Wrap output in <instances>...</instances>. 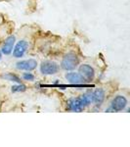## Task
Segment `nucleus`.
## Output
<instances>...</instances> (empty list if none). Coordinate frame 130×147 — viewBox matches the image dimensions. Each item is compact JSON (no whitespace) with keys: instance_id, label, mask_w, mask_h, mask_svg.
<instances>
[{"instance_id":"nucleus-1","label":"nucleus","mask_w":130,"mask_h":147,"mask_svg":"<svg viewBox=\"0 0 130 147\" xmlns=\"http://www.w3.org/2000/svg\"><path fill=\"white\" fill-rule=\"evenodd\" d=\"M78 63V57L75 55L74 53L70 52V53H68L67 55H65V57H64L62 63H61V67L66 71H72L77 67Z\"/></svg>"},{"instance_id":"nucleus-2","label":"nucleus","mask_w":130,"mask_h":147,"mask_svg":"<svg viewBox=\"0 0 130 147\" xmlns=\"http://www.w3.org/2000/svg\"><path fill=\"white\" fill-rule=\"evenodd\" d=\"M127 105V100L124 96L122 95H117L113 99L112 104H111V108L108 111H113V112H119L122 111L126 107Z\"/></svg>"},{"instance_id":"nucleus-3","label":"nucleus","mask_w":130,"mask_h":147,"mask_svg":"<svg viewBox=\"0 0 130 147\" xmlns=\"http://www.w3.org/2000/svg\"><path fill=\"white\" fill-rule=\"evenodd\" d=\"M40 71L43 75H55L59 71V65L52 61H45L41 64Z\"/></svg>"},{"instance_id":"nucleus-4","label":"nucleus","mask_w":130,"mask_h":147,"mask_svg":"<svg viewBox=\"0 0 130 147\" xmlns=\"http://www.w3.org/2000/svg\"><path fill=\"white\" fill-rule=\"evenodd\" d=\"M28 49V42L25 40H21L16 44L15 48L13 50V55L16 58H21L25 55V53Z\"/></svg>"},{"instance_id":"nucleus-5","label":"nucleus","mask_w":130,"mask_h":147,"mask_svg":"<svg viewBox=\"0 0 130 147\" xmlns=\"http://www.w3.org/2000/svg\"><path fill=\"white\" fill-rule=\"evenodd\" d=\"M79 74L84 78L85 80L88 82L94 79V76H95V72H94V69L89 65H81L79 67Z\"/></svg>"},{"instance_id":"nucleus-6","label":"nucleus","mask_w":130,"mask_h":147,"mask_svg":"<svg viewBox=\"0 0 130 147\" xmlns=\"http://www.w3.org/2000/svg\"><path fill=\"white\" fill-rule=\"evenodd\" d=\"M36 66L37 62L34 59H28V60H23L17 63V68L25 71H32L36 68Z\"/></svg>"},{"instance_id":"nucleus-7","label":"nucleus","mask_w":130,"mask_h":147,"mask_svg":"<svg viewBox=\"0 0 130 147\" xmlns=\"http://www.w3.org/2000/svg\"><path fill=\"white\" fill-rule=\"evenodd\" d=\"M66 79L74 84H83L86 80L78 73H68L66 75Z\"/></svg>"},{"instance_id":"nucleus-8","label":"nucleus","mask_w":130,"mask_h":147,"mask_svg":"<svg viewBox=\"0 0 130 147\" xmlns=\"http://www.w3.org/2000/svg\"><path fill=\"white\" fill-rule=\"evenodd\" d=\"M15 36L14 35H11V36L7 37L5 42H4L3 46H2L1 48V51L3 54H5V55H9V54L11 53L12 50H13V46L14 44H15Z\"/></svg>"},{"instance_id":"nucleus-9","label":"nucleus","mask_w":130,"mask_h":147,"mask_svg":"<svg viewBox=\"0 0 130 147\" xmlns=\"http://www.w3.org/2000/svg\"><path fill=\"white\" fill-rule=\"evenodd\" d=\"M67 109L68 111H74V112H80L83 110V106L81 105V102L79 100V97L77 98L70 99L68 102V107Z\"/></svg>"},{"instance_id":"nucleus-10","label":"nucleus","mask_w":130,"mask_h":147,"mask_svg":"<svg viewBox=\"0 0 130 147\" xmlns=\"http://www.w3.org/2000/svg\"><path fill=\"white\" fill-rule=\"evenodd\" d=\"M105 99V91L102 88H98L92 93V101L97 105H100Z\"/></svg>"},{"instance_id":"nucleus-11","label":"nucleus","mask_w":130,"mask_h":147,"mask_svg":"<svg viewBox=\"0 0 130 147\" xmlns=\"http://www.w3.org/2000/svg\"><path fill=\"white\" fill-rule=\"evenodd\" d=\"M79 100L81 102V105L83 106V108H85L86 106L90 105L91 102H92V93L91 94H83V95H81L79 97Z\"/></svg>"},{"instance_id":"nucleus-12","label":"nucleus","mask_w":130,"mask_h":147,"mask_svg":"<svg viewBox=\"0 0 130 147\" xmlns=\"http://www.w3.org/2000/svg\"><path fill=\"white\" fill-rule=\"evenodd\" d=\"M3 78L6 80H11V82H18V84H21V82H22V80H21V79L18 77V76L14 75V74H12V73H9V74H7V75H4Z\"/></svg>"},{"instance_id":"nucleus-13","label":"nucleus","mask_w":130,"mask_h":147,"mask_svg":"<svg viewBox=\"0 0 130 147\" xmlns=\"http://www.w3.org/2000/svg\"><path fill=\"white\" fill-rule=\"evenodd\" d=\"M25 89H27V87H25V85H23L22 84H20L19 85H15V86H12V92H21V91H25Z\"/></svg>"},{"instance_id":"nucleus-14","label":"nucleus","mask_w":130,"mask_h":147,"mask_svg":"<svg viewBox=\"0 0 130 147\" xmlns=\"http://www.w3.org/2000/svg\"><path fill=\"white\" fill-rule=\"evenodd\" d=\"M23 80H34V76L30 73H25L23 75Z\"/></svg>"},{"instance_id":"nucleus-15","label":"nucleus","mask_w":130,"mask_h":147,"mask_svg":"<svg viewBox=\"0 0 130 147\" xmlns=\"http://www.w3.org/2000/svg\"><path fill=\"white\" fill-rule=\"evenodd\" d=\"M1 57H2V54H1V51H0V59H1Z\"/></svg>"}]
</instances>
